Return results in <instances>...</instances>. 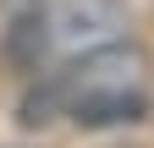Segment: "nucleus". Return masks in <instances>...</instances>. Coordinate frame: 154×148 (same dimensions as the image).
Instances as JSON below:
<instances>
[{"instance_id":"nucleus-1","label":"nucleus","mask_w":154,"mask_h":148,"mask_svg":"<svg viewBox=\"0 0 154 148\" xmlns=\"http://www.w3.org/2000/svg\"><path fill=\"white\" fill-rule=\"evenodd\" d=\"M154 110V55L132 33L88 49H72L61 66H44L28 77V93L17 104V121L38 126L72 121L83 132H110V126H138Z\"/></svg>"},{"instance_id":"nucleus-2","label":"nucleus","mask_w":154,"mask_h":148,"mask_svg":"<svg viewBox=\"0 0 154 148\" xmlns=\"http://www.w3.org/2000/svg\"><path fill=\"white\" fill-rule=\"evenodd\" d=\"M55 55V16L44 0H11L0 16V61L17 77H38Z\"/></svg>"},{"instance_id":"nucleus-3","label":"nucleus","mask_w":154,"mask_h":148,"mask_svg":"<svg viewBox=\"0 0 154 148\" xmlns=\"http://www.w3.org/2000/svg\"><path fill=\"white\" fill-rule=\"evenodd\" d=\"M50 16H55V44L61 49H88V44L121 39L132 28L127 0H61Z\"/></svg>"}]
</instances>
